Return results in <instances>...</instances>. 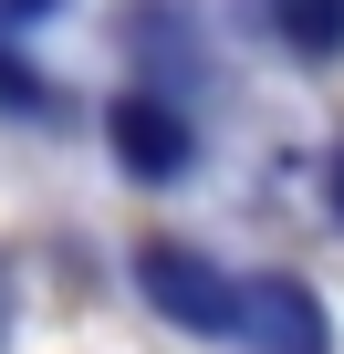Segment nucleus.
<instances>
[{
    "instance_id": "nucleus-2",
    "label": "nucleus",
    "mask_w": 344,
    "mask_h": 354,
    "mask_svg": "<svg viewBox=\"0 0 344 354\" xmlns=\"http://www.w3.org/2000/svg\"><path fill=\"white\" fill-rule=\"evenodd\" d=\"M105 136H115V156H125V167L146 177V188H167V177L188 167V115L167 104V94H115Z\"/></svg>"
},
{
    "instance_id": "nucleus-8",
    "label": "nucleus",
    "mask_w": 344,
    "mask_h": 354,
    "mask_svg": "<svg viewBox=\"0 0 344 354\" xmlns=\"http://www.w3.org/2000/svg\"><path fill=\"white\" fill-rule=\"evenodd\" d=\"M334 219H344V156H334Z\"/></svg>"
},
{
    "instance_id": "nucleus-4",
    "label": "nucleus",
    "mask_w": 344,
    "mask_h": 354,
    "mask_svg": "<svg viewBox=\"0 0 344 354\" xmlns=\"http://www.w3.org/2000/svg\"><path fill=\"white\" fill-rule=\"evenodd\" d=\"M261 21H271L302 63H334V53H344V0H261Z\"/></svg>"
},
{
    "instance_id": "nucleus-5",
    "label": "nucleus",
    "mask_w": 344,
    "mask_h": 354,
    "mask_svg": "<svg viewBox=\"0 0 344 354\" xmlns=\"http://www.w3.org/2000/svg\"><path fill=\"white\" fill-rule=\"evenodd\" d=\"M0 115H53V94L32 84V63H21L11 42H0Z\"/></svg>"
},
{
    "instance_id": "nucleus-1",
    "label": "nucleus",
    "mask_w": 344,
    "mask_h": 354,
    "mask_svg": "<svg viewBox=\"0 0 344 354\" xmlns=\"http://www.w3.org/2000/svg\"><path fill=\"white\" fill-rule=\"evenodd\" d=\"M136 281H146V302L178 323V333H240V313H251V281L209 271V261L178 250V240H146V250H136Z\"/></svg>"
},
{
    "instance_id": "nucleus-7",
    "label": "nucleus",
    "mask_w": 344,
    "mask_h": 354,
    "mask_svg": "<svg viewBox=\"0 0 344 354\" xmlns=\"http://www.w3.org/2000/svg\"><path fill=\"white\" fill-rule=\"evenodd\" d=\"M0 344H11V281H0Z\"/></svg>"
},
{
    "instance_id": "nucleus-6",
    "label": "nucleus",
    "mask_w": 344,
    "mask_h": 354,
    "mask_svg": "<svg viewBox=\"0 0 344 354\" xmlns=\"http://www.w3.org/2000/svg\"><path fill=\"white\" fill-rule=\"evenodd\" d=\"M0 11H11V21H42V11H53V0H0Z\"/></svg>"
},
{
    "instance_id": "nucleus-3",
    "label": "nucleus",
    "mask_w": 344,
    "mask_h": 354,
    "mask_svg": "<svg viewBox=\"0 0 344 354\" xmlns=\"http://www.w3.org/2000/svg\"><path fill=\"white\" fill-rule=\"evenodd\" d=\"M240 344L251 354H334V333H323V302L292 281V271H271V281H251V313H240Z\"/></svg>"
}]
</instances>
